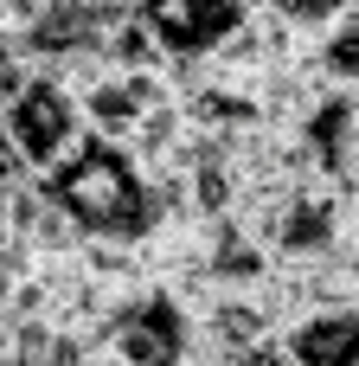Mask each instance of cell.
I'll use <instances>...</instances> for the list:
<instances>
[{
    "label": "cell",
    "mask_w": 359,
    "mask_h": 366,
    "mask_svg": "<svg viewBox=\"0 0 359 366\" xmlns=\"http://www.w3.org/2000/svg\"><path fill=\"white\" fill-rule=\"evenodd\" d=\"M45 199L71 219L77 238H109V244H148L154 238V180L135 161L128 142H109L96 129H84L45 174H39Z\"/></svg>",
    "instance_id": "obj_1"
},
{
    "label": "cell",
    "mask_w": 359,
    "mask_h": 366,
    "mask_svg": "<svg viewBox=\"0 0 359 366\" xmlns=\"http://www.w3.org/2000/svg\"><path fill=\"white\" fill-rule=\"evenodd\" d=\"M0 122H6V135H13V148H19V161L32 167V174H45L77 135H84V103H77V90L58 77V71H26L19 77V90L0 103Z\"/></svg>",
    "instance_id": "obj_2"
},
{
    "label": "cell",
    "mask_w": 359,
    "mask_h": 366,
    "mask_svg": "<svg viewBox=\"0 0 359 366\" xmlns=\"http://www.w3.org/2000/svg\"><path fill=\"white\" fill-rule=\"evenodd\" d=\"M193 335H199L193 309H186L167 283H141V290H128V296L116 302V315H109V347H103V354H116V360H128V366H186Z\"/></svg>",
    "instance_id": "obj_3"
},
{
    "label": "cell",
    "mask_w": 359,
    "mask_h": 366,
    "mask_svg": "<svg viewBox=\"0 0 359 366\" xmlns=\"http://www.w3.org/2000/svg\"><path fill=\"white\" fill-rule=\"evenodd\" d=\"M135 13L161 39L167 64H193V58H212L231 32H244L257 0H135Z\"/></svg>",
    "instance_id": "obj_4"
},
{
    "label": "cell",
    "mask_w": 359,
    "mask_h": 366,
    "mask_svg": "<svg viewBox=\"0 0 359 366\" xmlns=\"http://www.w3.org/2000/svg\"><path fill=\"white\" fill-rule=\"evenodd\" d=\"M167 97H173V77H167V71H116V64H103V71L77 90L84 129H96V135H109V142H128L135 122H141L154 103H167Z\"/></svg>",
    "instance_id": "obj_5"
},
{
    "label": "cell",
    "mask_w": 359,
    "mask_h": 366,
    "mask_svg": "<svg viewBox=\"0 0 359 366\" xmlns=\"http://www.w3.org/2000/svg\"><path fill=\"white\" fill-rule=\"evenodd\" d=\"M283 354L295 366H359V296L347 302H315L276 328Z\"/></svg>",
    "instance_id": "obj_6"
},
{
    "label": "cell",
    "mask_w": 359,
    "mask_h": 366,
    "mask_svg": "<svg viewBox=\"0 0 359 366\" xmlns=\"http://www.w3.org/2000/svg\"><path fill=\"white\" fill-rule=\"evenodd\" d=\"M315 64H321V77L328 84H359V6L353 13H340L321 39H315Z\"/></svg>",
    "instance_id": "obj_7"
},
{
    "label": "cell",
    "mask_w": 359,
    "mask_h": 366,
    "mask_svg": "<svg viewBox=\"0 0 359 366\" xmlns=\"http://www.w3.org/2000/svg\"><path fill=\"white\" fill-rule=\"evenodd\" d=\"M257 6H263L270 19H283L295 39H321L340 13H353L359 0H257Z\"/></svg>",
    "instance_id": "obj_8"
},
{
    "label": "cell",
    "mask_w": 359,
    "mask_h": 366,
    "mask_svg": "<svg viewBox=\"0 0 359 366\" xmlns=\"http://www.w3.org/2000/svg\"><path fill=\"white\" fill-rule=\"evenodd\" d=\"M32 167L19 161V148H13V135H6V122H0V187H13V180H26Z\"/></svg>",
    "instance_id": "obj_9"
},
{
    "label": "cell",
    "mask_w": 359,
    "mask_h": 366,
    "mask_svg": "<svg viewBox=\"0 0 359 366\" xmlns=\"http://www.w3.org/2000/svg\"><path fill=\"white\" fill-rule=\"evenodd\" d=\"M71 366H96V354H90V360H71Z\"/></svg>",
    "instance_id": "obj_10"
},
{
    "label": "cell",
    "mask_w": 359,
    "mask_h": 366,
    "mask_svg": "<svg viewBox=\"0 0 359 366\" xmlns=\"http://www.w3.org/2000/svg\"><path fill=\"white\" fill-rule=\"evenodd\" d=\"M32 6H39V0H32Z\"/></svg>",
    "instance_id": "obj_11"
}]
</instances>
